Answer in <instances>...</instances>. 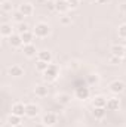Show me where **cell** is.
Segmentation results:
<instances>
[{
  "label": "cell",
  "mask_w": 126,
  "mask_h": 127,
  "mask_svg": "<svg viewBox=\"0 0 126 127\" xmlns=\"http://www.w3.org/2000/svg\"><path fill=\"white\" fill-rule=\"evenodd\" d=\"M18 31H19V34H22V32L28 31V25L25 24V22H21V24H18V28H16Z\"/></svg>",
  "instance_id": "f546056e"
},
{
  "label": "cell",
  "mask_w": 126,
  "mask_h": 127,
  "mask_svg": "<svg viewBox=\"0 0 126 127\" xmlns=\"http://www.w3.org/2000/svg\"><path fill=\"white\" fill-rule=\"evenodd\" d=\"M57 123H58V117H57L55 112H46L42 117V124L46 127H52V126H55Z\"/></svg>",
  "instance_id": "3957f363"
},
{
  "label": "cell",
  "mask_w": 126,
  "mask_h": 127,
  "mask_svg": "<svg viewBox=\"0 0 126 127\" xmlns=\"http://www.w3.org/2000/svg\"><path fill=\"white\" fill-rule=\"evenodd\" d=\"M74 96H76V99H79V100H86V99H89V96H91V90H89V87L80 86V87H77V89L74 90Z\"/></svg>",
  "instance_id": "277c9868"
},
{
  "label": "cell",
  "mask_w": 126,
  "mask_h": 127,
  "mask_svg": "<svg viewBox=\"0 0 126 127\" xmlns=\"http://www.w3.org/2000/svg\"><path fill=\"white\" fill-rule=\"evenodd\" d=\"M110 53L113 56H117V58L122 59L125 56V46H122V44H113L111 49H110Z\"/></svg>",
  "instance_id": "30bf717a"
},
{
  "label": "cell",
  "mask_w": 126,
  "mask_h": 127,
  "mask_svg": "<svg viewBox=\"0 0 126 127\" xmlns=\"http://www.w3.org/2000/svg\"><path fill=\"white\" fill-rule=\"evenodd\" d=\"M34 37H36V35H34V32L30 31V30L21 34V38H22V43H24V44H31L33 40H34Z\"/></svg>",
  "instance_id": "d6986e66"
},
{
  "label": "cell",
  "mask_w": 126,
  "mask_h": 127,
  "mask_svg": "<svg viewBox=\"0 0 126 127\" xmlns=\"http://www.w3.org/2000/svg\"><path fill=\"white\" fill-rule=\"evenodd\" d=\"M7 123H9V126L10 127L18 126V124H21V117H19V115H15V114L10 112V115L7 117Z\"/></svg>",
  "instance_id": "44dd1931"
},
{
  "label": "cell",
  "mask_w": 126,
  "mask_h": 127,
  "mask_svg": "<svg viewBox=\"0 0 126 127\" xmlns=\"http://www.w3.org/2000/svg\"><path fill=\"white\" fill-rule=\"evenodd\" d=\"M25 18L27 16H31L33 12H34V6H33L31 3H22V4H19V9H18Z\"/></svg>",
  "instance_id": "8fae6325"
},
{
  "label": "cell",
  "mask_w": 126,
  "mask_h": 127,
  "mask_svg": "<svg viewBox=\"0 0 126 127\" xmlns=\"http://www.w3.org/2000/svg\"><path fill=\"white\" fill-rule=\"evenodd\" d=\"M34 93H36V96H39V97H46V96L49 95V87H48V84H36Z\"/></svg>",
  "instance_id": "9c48e42d"
},
{
  "label": "cell",
  "mask_w": 126,
  "mask_h": 127,
  "mask_svg": "<svg viewBox=\"0 0 126 127\" xmlns=\"http://www.w3.org/2000/svg\"><path fill=\"white\" fill-rule=\"evenodd\" d=\"M110 64L111 65H117V64H120V58H117V56H110Z\"/></svg>",
  "instance_id": "1f68e13d"
},
{
  "label": "cell",
  "mask_w": 126,
  "mask_h": 127,
  "mask_svg": "<svg viewBox=\"0 0 126 127\" xmlns=\"http://www.w3.org/2000/svg\"><path fill=\"white\" fill-rule=\"evenodd\" d=\"M24 15L19 12V10H16V12H13V15H12V19L15 21V22H18V24H21V22H24Z\"/></svg>",
  "instance_id": "d4e9b609"
},
{
  "label": "cell",
  "mask_w": 126,
  "mask_h": 127,
  "mask_svg": "<svg viewBox=\"0 0 126 127\" xmlns=\"http://www.w3.org/2000/svg\"><path fill=\"white\" fill-rule=\"evenodd\" d=\"M0 34H1L3 37H10V35L13 34L12 25H10L9 22H3V24L0 25Z\"/></svg>",
  "instance_id": "e0dca14e"
},
{
  "label": "cell",
  "mask_w": 126,
  "mask_h": 127,
  "mask_svg": "<svg viewBox=\"0 0 126 127\" xmlns=\"http://www.w3.org/2000/svg\"><path fill=\"white\" fill-rule=\"evenodd\" d=\"M94 117L96 120H102L104 117H105V114H107V108H94Z\"/></svg>",
  "instance_id": "7402d4cb"
},
{
  "label": "cell",
  "mask_w": 126,
  "mask_h": 127,
  "mask_svg": "<svg viewBox=\"0 0 126 127\" xmlns=\"http://www.w3.org/2000/svg\"><path fill=\"white\" fill-rule=\"evenodd\" d=\"M13 127H24L22 124H18V126H13Z\"/></svg>",
  "instance_id": "e575fe53"
},
{
  "label": "cell",
  "mask_w": 126,
  "mask_h": 127,
  "mask_svg": "<svg viewBox=\"0 0 126 127\" xmlns=\"http://www.w3.org/2000/svg\"><path fill=\"white\" fill-rule=\"evenodd\" d=\"M57 102L60 105H68L71 102V96L68 93H60V95H57Z\"/></svg>",
  "instance_id": "ffe728a7"
},
{
  "label": "cell",
  "mask_w": 126,
  "mask_h": 127,
  "mask_svg": "<svg viewBox=\"0 0 126 127\" xmlns=\"http://www.w3.org/2000/svg\"><path fill=\"white\" fill-rule=\"evenodd\" d=\"M1 10L3 12H12L13 10V4H12V1H9V0H3L1 1Z\"/></svg>",
  "instance_id": "603a6c76"
},
{
  "label": "cell",
  "mask_w": 126,
  "mask_h": 127,
  "mask_svg": "<svg viewBox=\"0 0 126 127\" xmlns=\"http://www.w3.org/2000/svg\"><path fill=\"white\" fill-rule=\"evenodd\" d=\"M7 72H9L10 77H13V78H19V77L24 75V68H22L21 65H12V66H9Z\"/></svg>",
  "instance_id": "8992f818"
},
{
  "label": "cell",
  "mask_w": 126,
  "mask_h": 127,
  "mask_svg": "<svg viewBox=\"0 0 126 127\" xmlns=\"http://www.w3.org/2000/svg\"><path fill=\"white\" fill-rule=\"evenodd\" d=\"M117 34L122 40H126V24H122L119 25V30H117Z\"/></svg>",
  "instance_id": "4316f807"
},
{
  "label": "cell",
  "mask_w": 126,
  "mask_h": 127,
  "mask_svg": "<svg viewBox=\"0 0 126 127\" xmlns=\"http://www.w3.org/2000/svg\"><path fill=\"white\" fill-rule=\"evenodd\" d=\"M60 22H61L63 25H70V24H71V16H67V15L64 13L63 16H60Z\"/></svg>",
  "instance_id": "83f0119b"
},
{
  "label": "cell",
  "mask_w": 126,
  "mask_h": 127,
  "mask_svg": "<svg viewBox=\"0 0 126 127\" xmlns=\"http://www.w3.org/2000/svg\"><path fill=\"white\" fill-rule=\"evenodd\" d=\"M48 66H49V64L43 62V61H37V62H36V69L40 71V72H45Z\"/></svg>",
  "instance_id": "484cf974"
},
{
  "label": "cell",
  "mask_w": 126,
  "mask_h": 127,
  "mask_svg": "<svg viewBox=\"0 0 126 127\" xmlns=\"http://www.w3.org/2000/svg\"><path fill=\"white\" fill-rule=\"evenodd\" d=\"M68 9H70V6H68L67 0H55V10L57 12H60V13L64 15Z\"/></svg>",
  "instance_id": "9a60e30c"
},
{
  "label": "cell",
  "mask_w": 126,
  "mask_h": 127,
  "mask_svg": "<svg viewBox=\"0 0 126 127\" xmlns=\"http://www.w3.org/2000/svg\"><path fill=\"white\" fill-rule=\"evenodd\" d=\"M42 74H43V80L48 81V83H51V81H55V80L58 78V75H60V68H58V65H55V64H49V66L46 68V71L42 72Z\"/></svg>",
  "instance_id": "6da1fadb"
},
{
  "label": "cell",
  "mask_w": 126,
  "mask_h": 127,
  "mask_svg": "<svg viewBox=\"0 0 126 127\" xmlns=\"http://www.w3.org/2000/svg\"><path fill=\"white\" fill-rule=\"evenodd\" d=\"M39 111H40V108H39L36 103H27V105H25V115H27L28 118H34V117L39 114Z\"/></svg>",
  "instance_id": "52a82bcc"
},
{
  "label": "cell",
  "mask_w": 126,
  "mask_h": 127,
  "mask_svg": "<svg viewBox=\"0 0 126 127\" xmlns=\"http://www.w3.org/2000/svg\"><path fill=\"white\" fill-rule=\"evenodd\" d=\"M22 52H24V55L27 56V58H33V56H36L39 52H37V49H36V46L34 44H24V47H22Z\"/></svg>",
  "instance_id": "5bb4252c"
},
{
  "label": "cell",
  "mask_w": 126,
  "mask_h": 127,
  "mask_svg": "<svg viewBox=\"0 0 126 127\" xmlns=\"http://www.w3.org/2000/svg\"><path fill=\"white\" fill-rule=\"evenodd\" d=\"M105 108L108 111H119V108H120V99L119 97H108Z\"/></svg>",
  "instance_id": "ba28073f"
},
{
  "label": "cell",
  "mask_w": 126,
  "mask_h": 127,
  "mask_svg": "<svg viewBox=\"0 0 126 127\" xmlns=\"http://www.w3.org/2000/svg\"><path fill=\"white\" fill-rule=\"evenodd\" d=\"M92 105L94 108H105L107 106V97L105 96H95L94 100H92Z\"/></svg>",
  "instance_id": "ac0fdd59"
},
{
  "label": "cell",
  "mask_w": 126,
  "mask_h": 127,
  "mask_svg": "<svg viewBox=\"0 0 126 127\" xmlns=\"http://www.w3.org/2000/svg\"><path fill=\"white\" fill-rule=\"evenodd\" d=\"M123 58H126V47H125V56H123Z\"/></svg>",
  "instance_id": "d590c367"
},
{
  "label": "cell",
  "mask_w": 126,
  "mask_h": 127,
  "mask_svg": "<svg viewBox=\"0 0 126 127\" xmlns=\"http://www.w3.org/2000/svg\"><path fill=\"white\" fill-rule=\"evenodd\" d=\"M33 32H34V35L39 37V38H46V37L51 34V27H49L46 22H39V24L34 25Z\"/></svg>",
  "instance_id": "7a4b0ae2"
},
{
  "label": "cell",
  "mask_w": 126,
  "mask_h": 127,
  "mask_svg": "<svg viewBox=\"0 0 126 127\" xmlns=\"http://www.w3.org/2000/svg\"><path fill=\"white\" fill-rule=\"evenodd\" d=\"M7 41H9V44L12 46V47H19V46H22L24 43H22V38H21V34H12L10 37H7Z\"/></svg>",
  "instance_id": "7c38bea8"
},
{
  "label": "cell",
  "mask_w": 126,
  "mask_h": 127,
  "mask_svg": "<svg viewBox=\"0 0 126 127\" xmlns=\"http://www.w3.org/2000/svg\"><path fill=\"white\" fill-rule=\"evenodd\" d=\"M86 80H88V84L89 86H94V84H98L99 83V75L98 74H89L86 77Z\"/></svg>",
  "instance_id": "cb8c5ba5"
},
{
  "label": "cell",
  "mask_w": 126,
  "mask_h": 127,
  "mask_svg": "<svg viewBox=\"0 0 126 127\" xmlns=\"http://www.w3.org/2000/svg\"><path fill=\"white\" fill-rule=\"evenodd\" d=\"M45 6L48 7V10H55V0H46Z\"/></svg>",
  "instance_id": "4dcf8cb0"
},
{
  "label": "cell",
  "mask_w": 126,
  "mask_h": 127,
  "mask_svg": "<svg viewBox=\"0 0 126 127\" xmlns=\"http://www.w3.org/2000/svg\"><path fill=\"white\" fill-rule=\"evenodd\" d=\"M110 92L111 93H114V95H119V93H122L123 90H125V83L123 81H120V80H114V81H111L110 83Z\"/></svg>",
  "instance_id": "5b68a950"
},
{
  "label": "cell",
  "mask_w": 126,
  "mask_h": 127,
  "mask_svg": "<svg viewBox=\"0 0 126 127\" xmlns=\"http://www.w3.org/2000/svg\"><path fill=\"white\" fill-rule=\"evenodd\" d=\"M67 3H68L70 9H77L80 4V0H67Z\"/></svg>",
  "instance_id": "f1b7e54d"
},
{
  "label": "cell",
  "mask_w": 126,
  "mask_h": 127,
  "mask_svg": "<svg viewBox=\"0 0 126 127\" xmlns=\"http://www.w3.org/2000/svg\"><path fill=\"white\" fill-rule=\"evenodd\" d=\"M110 0H96V3L98 4H105V3H108Z\"/></svg>",
  "instance_id": "836d02e7"
},
{
  "label": "cell",
  "mask_w": 126,
  "mask_h": 127,
  "mask_svg": "<svg viewBox=\"0 0 126 127\" xmlns=\"http://www.w3.org/2000/svg\"><path fill=\"white\" fill-rule=\"evenodd\" d=\"M12 114L19 115V117L25 115V105H24L22 102H15V103L12 105Z\"/></svg>",
  "instance_id": "4fadbf2b"
},
{
  "label": "cell",
  "mask_w": 126,
  "mask_h": 127,
  "mask_svg": "<svg viewBox=\"0 0 126 127\" xmlns=\"http://www.w3.org/2000/svg\"><path fill=\"white\" fill-rule=\"evenodd\" d=\"M89 1H95V3H96V0H89Z\"/></svg>",
  "instance_id": "8d00e7d4"
},
{
  "label": "cell",
  "mask_w": 126,
  "mask_h": 127,
  "mask_svg": "<svg viewBox=\"0 0 126 127\" xmlns=\"http://www.w3.org/2000/svg\"><path fill=\"white\" fill-rule=\"evenodd\" d=\"M120 12H122V13H126V3L120 4Z\"/></svg>",
  "instance_id": "d6a6232c"
},
{
  "label": "cell",
  "mask_w": 126,
  "mask_h": 127,
  "mask_svg": "<svg viewBox=\"0 0 126 127\" xmlns=\"http://www.w3.org/2000/svg\"><path fill=\"white\" fill-rule=\"evenodd\" d=\"M37 61H43L46 64H51L52 62V53L49 50H40L37 53Z\"/></svg>",
  "instance_id": "2e32d148"
}]
</instances>
